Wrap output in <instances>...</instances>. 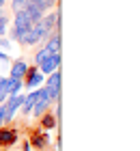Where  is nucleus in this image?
I'll return each instance as SVG.
<instances>
[{
	"label": "nucleus",
	"instance_id": "nucleus-20",
	"mask_svg": "<svg viewBox=\"0 0 140 151\" xmlns=\"http://www.w3.org/2000/svg\"><path fill=\"white\" fill-rule=\"evenodd\" d=\"M9 47H11V39H4V37H0V50H9Z\"/></svg>",
	"mask_w": 140,
	"mask_h": 151
},
{
	"label": "nucleus",
	"instance_id": "nucleus-17",
	"mask_svg": "<svg viewBox=\"0 0 140 151\" xmlns=\"http://www.w3.org/2000/svg\"><path fill=\"white\" fill-rule=\"evenodd\" d=\"M9 97V91H6V78L4 76H0V104Z\"/></svg>",
	"mask_w": 140,
	"mask_h": 151
},
{
	"label": "nucleus",
	"instance_id": "nucleus-11",
	"mask_svg": "<svg viewBox=\"0 0 140 151\" xmlns=\"http://www.w3.org/2000/svg\"><path fill=\"white\" fill-rule=\"evenodd\" d=\"M43 45H45V47H47V50H50L52 54H60V39H58V30H56V32H52V37L47 39Z\"/></svg>",
	"mask_w": 140,
	"mask_h": 151
},
{
	"label": "nucleus",
	"instance_id": "nucleus-22",
	"mask_svg": "<svg viewBox=\"0 0 140 151\" xmlns=\"http://www.w3.org/2000/svg\"><path fill=\"white\" fill-rule=\"evenodd\" d=\"M2 123H4V108L0 106V125H2Z\"/></svg>",
	"mask_w": 140,
	"mask_h": 151
},
{
	"label": "nucleus",
	"instance_id": "nucleus-13",
	"mask_svg": "<svg viewBox=\"0 0 140 151\" xmlns=\"http://www.w3.org/2000/svg\"><path fill=\"white\" fill-rule=\"evenodd\" d=\"M47 142H50V136H47L45 132H37V134L32 136V145L37 147V149H43Z\"/></svg>",
	"mask_w": 140,
	"mask_h": 151
},
{
	"label": "nucleus",
	"instance_id": "nucleus-21",
	"mask_svg": "<svg viewBox=\"0 0 140 151\" xmlns=\"http://www.w3.org/2000/svg\"><path fill=\"white\" fill-rule=\"evenodd\" d=\"M6 63H9V54L0 50V65H6Z\"/></svg>",
	"mask_w": 140,
	"mask_h": 151
},
{
	"label": "nucleus",
	"instance_id": "nucleus-1",
	"mask_svg": "<svg viewBox=\"0 0 140 151\" xmlns=\"http://www.w3.org/2000/svg\"><path fill=\"white\" fill-rule=\"evenodd\" d=\"M41 35H43V26H41V22H37V24H32L28 30L22 32V37L17 39V43L19 45H34V43L41 41Z\"/></svg>",
	"mask_w": 140,
	"mask_h": 151
},
{
	"label": "nucleus",
	"instance_id": "nucleus-4",
	"mask_svg": "<svg viewBox=\"0 0 140 151\" xmlns=\"http://www.w3.org/2000/svg\"><path fill=\"white\" fill-rule=\"evenodd\" d=\"M43 80H45V76L39 71V67H30V65H28V71H26L22 82H24V86L28 88V91H32V88H37Z\"/></svg>",
	"mask_w": 140,
	"mask_h": 151
},
{
	"label": "nucleus",
	"instance_id": "nucleus-18",
	"mask_svg": "<svg viewBox=\"0 0 140 151\" xmlns=\"http://www.w3.org/2000/svg\"><path fill=\"white\" fill-rule=\"evenodd\" d=\"M26 0H11V11L13 13H19V11H24L26 9Z\"/></svg>",
	"mask_w": 140,
	"mask_h": 151
},
{
	"label": "nucleus",
	"instance_id": "nucleus-16",
	"mask_svg": "<svg viewBox=\"0 0 140 151\" xmlns=\"http://www.w3.org/2000/svg\"><path fill=\"white\" fill-rule=\"evenodd\" d=\"M41 125H43V129H54L56 127V116L54 114H41Z\"/></svg>",
	"mask_w": 140,
	"mask_h": 151
},
{
	"label": "nucleus",
	"instance_id": "nucleus-5",
	"mask_svg": "<svg viewBox=\"0 0 140 151\" xmlns=\"http://www.w3.org/2000/svg\"><path fill=\"white\" fill-rule=\"evenodd\" d=\"M41 22V26H43V30H50V32H54V30H58V11H47V13H43V17L39 19Z\"/></svg>",
	"mask_w": 140,
	"mask_h": 151
},
{
	"label": "nucleus",
	"instance_id": "nucleus-14",
	"mask_svg": "<svg viewBox=\"0 0 140 151\" xmlns=\"http://www.w3.org/2000/svg\"><path fill=\"white\" fill-rule=\"evenodd\" d=\"M50 56H52V52H50V50H47V47H45V45H41V47H39V50H37V52H34V63H37V65H41V63H43V60H45V58H50Z\"/></svg>",
	"mask_w": 140,
	"mask_h": 151
},
{
	"label": "nucleus",
	"instance_id": "nucleus-19",
	"mask_svg": "<svg viewBox=\"0 0 140 151\" xmlns=\"http://www.w3.org/2000/svg\"><path fill=\"white\" fill-rule=\"evenodd\" d=\"M6 26H9V17H6L2 11H0V37H4V32H6Z\"/></svg>",
	"mask_w": 140,
	"mask_h": 151
},
{
	"label": "nucleus",
	"instance_id": "nucleus-10",
	"mask_svg": "<svg viewBox=\"0 0 140 151\" xmlns=\"http://www.w3.org/2000/svg\"><path fill=\"white\" fill-rule=\"evenodd\" d=\"M17 132L15 129H0V145H15Z\"/></svg>",
	"mask_w": 140,
	"mask_h": 151
},
{
	"label": "nucleus",
	"instance_id": "nucleus-8",
	"mask_svg": "<svg viewBox=\"0 0 140 151\" xmlns=\"http://www.w3.org/2000/svg\"><path fill=\"white\" fill-rule=\"evenodd\" d=\"M37 97H39V91H32L28 93V95H24V101H22V114H30V110H32V106H34V101H37Z\"/></svg>",
	"mask_w": 140,
	"mask_h": 151
},
{
	"label": "nucleus",
	"instance_id": "nucleus-7",
	"mask_svg": "<svg viewBox=\"0 0 140 151\" xmlns=\"http://www.w3.org/2000/svg\"><path fill=\"white\" fill-rule=\"evenodd\" d=\"M28 71V63L26 60H15V63L11 65V78H17V80H24V76Z\"/></svg>",
	"mask_w": 140,
	"mask_h": 151
},
{
	"label": "nucleus",
	"instance_id": "nucleus-3",
	"mask_svg": "<svg viewBox=\"0 0 140 151\" xmlns=\"http://www.w3.org/2000/svg\"><path fill=\"white\" fill-rule=\"evenodd\" d=\"M50 104H52V99H50V95H47V88H45V86L39 88V97H37V101H34L30 114H34V116L45 114L47 110H50Z\"/></svg>",
	"mask_w": 140,
	"mask_h": 151
},
{
	"label": "nucleus",
	"instance_id": "nucleus-23",
	"mask_svg": "<svg viewBox=\"0 0 140 151\" xmlns=\"http://www.w3.org/2000/svg\"><path fill=\"white\" fill-rule=\"evenodd\" d=\"M24 151H32V147H30V145H28V142H26V147H24Z\"/></svg>",
	"mask_w": 140,
	"mask_h": 151
},
{
	"label": "nucleus",
	"instance_id": "nucleus-2",
	"mask_svg": "<svg viewBox=\"0 0 140 151\" xmlns=\"http://www.w3.org/2000/svg\"><path fill=\"white\" fill-rule=\"evenodd\" d=\"M22 101H24V95H9L4 101H2V108H4V123H9L13 116H15V112L22 108Z\"/></svg>",
	"mask_w": 140,
	"mask_h": 151
},
{
	"label": "nucleus",
	"instance_id": "nucleus-9",
	"mask_svg": "<svg viewBox=\"0 0 140 151\" xmlns=\"http://www.w3.org/2000/svg\"><path fill=\"white\" fill-rule=\"evenodd\" d=\"M28 4H32V6H37L39 11H43V13H47V11H52L56 4H58V0H26Z\"/></svg>",
	"mask_w": 140,
	"mask_h": 151
},
{
	"label": "nucleus",
	"instance_id": "nucleus-15",
	"mask_svg": "<svg viewBox=\"0 0 140 151\" xmlns=\"http://www.w3.org/2000/svg\"><path fill=\"white\" fill-rule=\"evenodd\" d=\"M24 11H26V15L30 17L32 22H39V19L43 17V11H39L37 6H32V4H26V9H24Z\"/></svg>",
	"mask_w": 140,
	"mask_h": 151
},
{
	"label": "nucleus",
	"instance_id": "nucleus-12",
	"mask_svg": "<svg viewBox=\"0 0 140 151\" xmlns=\"http://www.w3.org/2000/svg\"><path fill=\"white\" fill-rule=\"evenodd\" d=\"M22 88H24V82H22V80H17V78H6V91H9V95H17Z\"/></svg>",
	"mask_w": 140,
	"mask_h": 151
},
{
	"label": "nucleus",
	"instance_id": "nucleus-6",
	"mask_svg": "<svg viewBox=\"0 0 140 151\" xmlns=\"http://www.w3.org/2000/svg\"><path fill=\"white\" fill-rule=\"evenodd\" d=\"M58 65H60V54H52L50 58H45L43 63L39 65V71L43 73V76H50L52 71L58 69Z\"/></svg>",
	"mask_w": 140,
	"mask_h": 151
}]
</instances>
